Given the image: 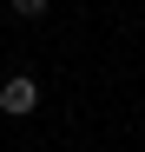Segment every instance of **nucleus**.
Returning a JSON list of instances; mask_svg holds the SVG:
<instances>
[{"label":"nucleus","instance_id":"f257e3e1","mask_svg":"<svg viewBox=\"0 0 145 152\" xmlns=\"http://www.w3.org/2000/svg\"><path fill=\"white\" fill-rule=\"evenodd\" d=\"M33 106H40V86L27 80V73H13V80L0 86V113H7V119H27Z\"/></svg>","mask_w":145,"mask_h":152},{"label":"nucleus","instance_id":"f03ea898","mask_svg":"<svg viewBox=\"0 0 145 152\" xmlns=\"http://www.w3.org/2000/svg\"><path fill=\"white\" fill-rule=\"evenodd\" d=\"M13 13H20V20H40V13H46V0H13Z\"/></svg>","mask_w":145,"mask_h":152}]
</instances>
